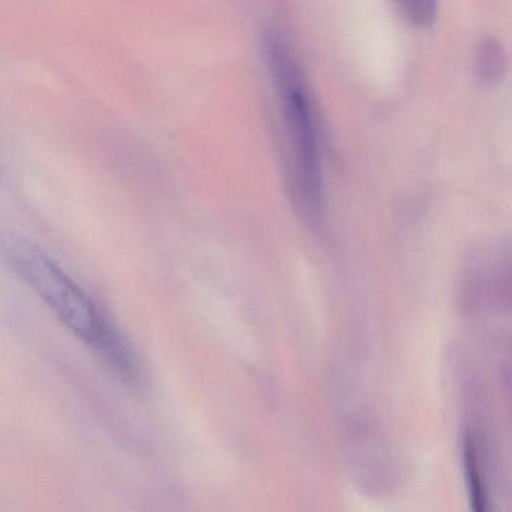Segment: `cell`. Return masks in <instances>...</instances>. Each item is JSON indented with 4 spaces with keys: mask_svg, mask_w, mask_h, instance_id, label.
Instances as JSON below:
<instances>
[{
    "mask_svg": "<svg viewBox=\"0 0 512 512\" xmlns=\"http://www.w3.org/2000/svg\"><path fill=\"white\" fill-rule=\"evenodd\" d=\"M89 347L121 382L136 386L142 379L139 359L133 347L112 322L107 323L106 328Z\"/></svg>",
    "mask_w": 512,
    "mask_h": 512,
    "instance_id": "3",
    "label": "cell"
},
{
    "mask_svg": "<svg viewBox=\"0 0 512 512\" xmlns=\"http://www.w3.org/2000/svg\"><path fill=\"white\" fill-rule=\"evenodd\" d=\"M263 52L280 97L290 190L299 209L311 220H316L325 208V185L316 124L304 80L281 35L268 32L263 41Z\"/></svg>",
    "mask_w": 512,
    "mask_h": 512,
    "instance_id": "1",
    "label": "cell"
},
{
    "mask_svg": "<svg viewBox=\"0 0 512 512\" xmlns=\"http://www.w3.org/2000/svg\"><path fill=\"white\" fill-rule=\"evenodd\" d=\"M7 262L80 340L88 346L97 340L109 319L52 257L29 242L17 241L8 247Z\"/></svg>",
    "mask_w": 512,
    "mask_h": 512,
    "instance_id": "2",
    "label": "cell"
},
{
    "mask_svg": "<svg viewBox=\"0 0 512 512\" xmlns=\"http://www.w3.org/2000/svg\"><path fill=\"white\" fill-rule=\"evenodd\" d=\"M463 463L464 469H466L472 508L475 511L484 512L487 509V490H485L484 473H482L481 461H479L478 448H476L475 439L472 436H467L464 440Z\"/></svg>",
    "mask_w": 512,
    "mask_h": 512,
    "instance_id": "4",
    "label": "cell"
},
{
    "mask_svg": "<svg viewBox=\"0 0 512 512\" xmlns=\"http://www.w3.org/2000/svg\"><path fill=\"white\" fill-rule=\"evenodd\" d=\"M439 0H397L401 13L415 28H431L436 22Z\"/></svg>",
    "mask_w": 512,
    "mask_h": 512,
    "instance_id": "6",
    "label": "cell"
},
{
    "mask_svg": "<svg viewBox=\"0 0 512 512\" xmlns=\"http://www.w3.org/2000/svg\"><path fill=\"white\" fill-rule=\"evenodd\" d=\"M506 56L503 52L499 41L488 38L482 44L481 52L478 56V73L479 77L484 80L487 85L499 83L505 76Z\"/></svg>",
    "mask_w": 512,
    "mask_h": 512,
    "instance_id": "5",
    "label": "cell"
}]
</instances>
